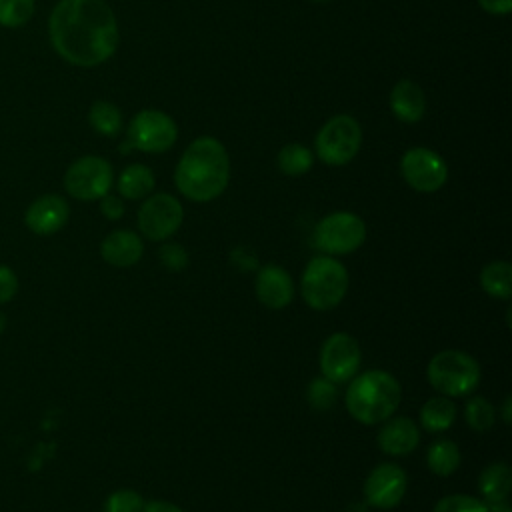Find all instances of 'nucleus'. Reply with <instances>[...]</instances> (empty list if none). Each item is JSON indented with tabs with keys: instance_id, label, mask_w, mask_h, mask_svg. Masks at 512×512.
<instances>
[{
	"instance_id": "1",
	"label": "nucleus",
	"mask_w": 512,
	"mask_h": 512,
	"mask_svg": "<svg viewBox=\"0 0 512 512\" xmlns=\"http://www.w3.org/2000/svg\"><path fill=\"white\" fill-rule=\"evenodd\" d=\"M54 50L70 64L94 68L118 48V22L104 0H60L48 20Z\"/></svg>"
},
{
	"instance_id": "2",
	"label": "nucleus",
	"mask_w": 512,
	"mask_h": 512,
	"mask_svg": "<svg viewBox=\"0 0 512 512\" xmlns=\"http://www.w3.org/2000/svg\"><path fill=\"white\" fill-rule=\"evenodd\" d=\"M230 180V158L214 136H200L188 144L174 170V184L192 202L218 198Z\"/></svg>"
},
{
	"instance_id": "3",
	"label": "nucleus",
	"mask_w": 512,
	"mask_h": 512,
	"mask_svg": "<svg viewBox=\"0 0 512 512\" xmlns=\"http://www.w3.org/2000/svg\"><path fill=\"white\" fill-rule=\"evenodd\" d=\"M402 400L400 382L386 370H366L350 378L344 402L348 414L360 424H382Z\"/></svg>"
},
{
	"instance_id": "4",
	"label": "nucleus",
	"mask_w": 512,
	"mask_h": 512,
	"mask_svg": "<svg viewBox=\"0 0 512 512\" xmlns=\"http://www.w3.org/2000/svg\"><path fill=\"white\" fill-rule=\"evenodd\" d=\"M348 270L336 256H314L300 276L302 300L318 312L336 308L348 292Z\"/></svg>"
},
{
	"instance_id": "5",
	"label": "nucleus",
	"mask_w": 512,
	"mask_h": 512,
	"mask_svg": "<svg viewBox=\"0 0 512 512\" xmlns=\"http://www.w3.org/2000/svg\"><path fill=\"white\" fill-rule=\"evenodd\" d=\"M426 378L436 392L456 398L472 394L480 384L482 372L474 356L462 350H442L430 358Z\"/></svg>"
},
{
	"instance_id": "6",
	"label": "nucleus",
	"mask_w": 512,
	"mask_h": 512,
	"mask_svg": "<svg viewBox=\"0 0 512 512\" xmlns=\"http://www.w3.org/2000/svg\"><path fill=\"white\" fill-rule=\"evenodd\" d=\"M362 146V128L350 114L332 116L316 134V156L328 166H344L352 162Z\"/></svg>"
},
{
	"instance_id": "7",
	"label": "nucleus",
	"mask_w": 512,
	"mask_h": 512,
	"mask_svg": "<svg viewBox=\"0 0 512 512\" xmlns=\"http://www.w3.org/2000/svg\"><path fill=\"white\" fill-rule=\"evenodd\" d=\"M366 240V224L354 212L326 214L314 230L316 246L328 256H344L358 250Z\"/></svg>"
},
{
	"instance_id": "8",
	"label": "nucleus",
	"mask_w": 512,
	"mask_h": 512,
	"mask_svg": "<svg viewBox=\"0 0 512 512\" xmlns=\"http://www.w3.org/2000/svg\"><path fill=\"white\" fill-rule=\"evenodd\" d=\"M178 126L172 116L156 108L136 112L128 124V144L132 150L160 154L176 144Z\"/></svg>"
},
{
	"instance_id": "9",
	"label": "nucleus",
	"mask_w": 512,
	"mask_h": 512,
	"mask_svg": "<svg viewBox=\"0 0 512 512\" xmlns=\"http://www.w3.org/2000/svg\"><path fill=\"white\" fill-rule=\"evenodd\" d=\"M114 172L108 160L100 156H82L74 160L64 174L66 192L84 202L100 200L112 188Z\"/></svg>"
},
{
	"instance_id": "10",
	"label": "nucleus",
	"mask_w": 512,
	"mask_h": 512,
	"mask_svg": "<svg viewBox=\"0 0 512 512\" xmlns=\"http://www.w3.org/2000/svg\"><path fill=\"white\" fill-rule=\"evenodd\" d=\"M184 220V208L176 196L158 192L144 198L138 208V230L152 242L168 240L176 234Z\"/></svg>"
},
{
	"instance_id": "11",
	"label": "nucleus",
	"mask_w": 512,
	"mask_h": 512,
	"mask_svg": "<svg viewBox=\"0 0 512 512\" xmlns=\"http://www.w3.org/2000/svg\"><path fill=\"white\" fill-rule=\"evenodd\" d=\"M400 172L412 190L424 194L440 190L448 180V166L444 158L424 146H414L404 152Z\"/></svg>"
},
{
	"instance_id": "12",
	"label": "nucleus",
	"mask_w": 512,
	"mask_h": 512,
	"mask_svg": "<svg viewBox=\"0 0 512 512\" xmlns=\"http://www.w3.org/2000/svg\"><path fill=\"white\" fill-rule=\"evenodd\" d=\"M362 362V352L354 336L346 332L330 334L324 344L320 346V372L324 378L332 380L334 384L348 382L358 374Z\"/></svg>"
},
{
	"instance_id": "13",
	"label": "nucleus",
	"mask_w": 512,
	"mask_h": 512,
	"mask_svg": "<svg viewBox=\"0 0 512 512\" xmlns=\"http://www.w3.org/2000/svg\"><path fill=\"white\" fill-rule=\"evenodd\" d=\"M406 488V472L394 462H382L364 480V502L378 510H390L402 502Z\"/></svg>"
},
{
	"instance_id": "14",
	"label": "nucleus",
	"mask_w": 512,
	"mask_h": 512,
	"mask_svg": "<svg viewBox=\"0 0 512 512\" xmlns=\"http://www.w3.org/2000/svg\"><path fill=\"white\" fill-rule=\"evenodd\" d=\"M70 218L68 202L58 194L38 196L24 214V224L38 236H52L66 226Z\"/></svg>"
},
{
	"instance_id": "15",
	"label": "nucleus",
	"mask_w": 512,
	"mask_h": 512,
	"mask_svg": "<svg viewBox=\"0 0 512 512\" xmlns=\"http://www.w3.org/2000/svg\"><path fill=\"white\" fill-rule=\"evenodd\" d=\"M254 290L256 298L270 310H282L294 298L292 276L278 264H266L258 270Z\"/></svg>"
},
{
	"instance_id": "16",
	"label": "nucleus",
	"mask_w": 512,
	"mask_h": 512,
	"mask_svg": "<svg viewBox=\"0 0 512 512\" xmlns=\"http://www.w3.org/2000/svg\"><path fill=\"white\" fill-rule=\"evenodd\" d=\"M376 442L378 448L388 456H406L416 450L420 442V430L412 418L390 416L380 426Z\"/></svg>"
},
{
	"instance_id": "17",
	"label": "nucleus",
	"mask_w": 512,
	"mask_h": 512,
	"mask_svg": "<svg viewBox=\"0 0 512 512\" xmlns=\"http://www.w3.org/2000/svg\"><path fill=\"white\" fill-rule=\"evenodd\" d=\"M144 254V242L140 234L132 230H114L100 244V256L114 268H130Z\"/></svg>"
},
{
	"instance_id": "18",
	"label": "nucleus",
	"mask_w": 512,
	"mask_h": 512,
	"mask_svg": "<svg viewBox=\"0 0 512 512\" xmlns=\"http://www.w3.org/2000/svg\"><path fill=\"white\" fill-rule=\"evenodd\" d=\"M390 110L404 124L422 120L426 112V96L422 88L408 78L398 80L390 90Z\"/></svg>"
},
{
	"instance_id": "19",
	"label": "nucleus",
	"mask_w": 512,
	"mask_h": 512,
	"mask_svg": "<svg viewBox=\"0 0 512 512\" xmlns=\"http://www.w3.org/2000/svg\"><path fill=\"white\" fill-rule=\"evenodd\" d=\"M510 488H512V470L506 462H494L486 466L478 478V490L482 494V500L488 506L508 502Z\"/></svg>"
},
{
	"instance_id": "20",
	"label": "nucleus",
	"mask_w": 512,
	"mask_h": 512,
	"mask_svg": "<svg viewBox=\"0 0 512 512\" xmlns=\"http://www.w3.org/2000/svg\"><path fill=\"white\" fill-rule=\"evenodd\" d=\"M154 186H156L154 172L144 164L126 166L116 182L120 196L128 198V200H142V198L150 196Z\"/></svg>"
},
{
	"instance_id": "21",
	"label": "nucleus",
	"mask_w": 512,
	"mask_h": 512,
	"mask_svg": "<svg viewBox=\"0 0 512 512\" xmlns=\"http://www.w3.org/2000/svg\"><path fill=\"white\" fill-rule=\"evenodd\" d=\"M456 420V404L448 396H432L420 408V424L428 432H444Z\"/></svg>"
},
{
	"instance_id": "22",
	"label": "nucleus",
	"mask_w": 512,
	"mask_h": 512,
	"mask_svg": "<svg viewBox=\"0 0 512 512\" xmlns=\"http://www.w3.org/2000/svg\"><path fill=\"white\" fill-rule=\"evenodd\" d=\"M482 290L498 300H510L512 296V266L506 260L488 262L480 270Z\"/></svg>"
},
{
	"instance_id": "23",
	"label": "nucleus",
	"mask_w": 512,
	"mask_h": 512,
	"mask_svg": "<svg viewBox=\"0 0 512 512\" xmlns=\"http://www.w3.org/2000/svg\"><path fill=\"white\" fill-rule=\"evenodd\" d=\"M460 448L448 438H438L428 446L426 464L436 476H452L460 466Z\"/></svg>"
},
{
	"instance_id": "24",
	"label": "nucleus",
	"mask_w": 512,
	"mask_h": 512,
	"mask_svg": "<svg viewBox=\"0 0 512 512\" xmlns=\"http://www.w3.org/2000/svg\"><path fill=\"white\" fill-rule=\"evenodd\" d=\"M278 168L282 174L286 176H302L306 174L312 164H314V154L310 148L298 144V142H290L286 146L280 148L278 152Z\"/></svg>"
},
{
	"instance_id": "25",
	"label": "nucleus",
	"mask_w": 512,
	"mask_h": 512,
	"mask_svg": "<svg viewBox=\"0 0 512 512\" xmlns=\"http://www.w3.org/2000/svg\"><path fill=\"white\" fill-rule=\"evenodd\" d=\"M88 120H90V126L102 136H116L122 128L120 108L112 102H106V100H96L90 106Z\"/></svg>"
},
{
	"instance_id": "26",
	"label": "nucleus",
	"mask_w": 512,
	"mask_h": 512,
	"mask_svg": "<svg viewBox=\"0 0 512 512\" xmlns=\"http://www.w3.org/2000/svg\"><path fill=\"white\" fill-rule=\"evenodd\" d=\"M464 418L472 430L486 432L494 426L496 410H494L492 402L486 400L484 396H472L464 406Z\"/></svg>"
},
{
	"instance_id": "27",
	"label": "nucleus",
	"mask_w": 512,
	"mask_h": 512,
	"mask_svg": "<svg viewBox=\"0 0 512 512\" xmlns=\"http://www.w3.org/2000/svg\"><path fill=\"white\" fill-rule=\"evenodd\" d=\"M34 14V0H0V24L18 28Z\"/></svg>"
},
{
	"instance_id": "28",
	"label": "nucleus",
	"mask_w": 512,
	"mask_h": 512,
	"mask_svg": "<svg viewBox=\"0 0 512 512\" xmlns=\"http://www.w3.org/2000/svg\"><path fill=\"white\" fill-rule=\"evenodd\" d=\"M306 400L314 410H328L336 402V384L324 376L314 378L306 388Z\"/></svg>"
},
{
	"instance_id": "29",
	"label": "nucleus",
	"mask_w": 512,
	"mask_h": 512,
	"mask_svg": "<svg viewBox=\"0 0 512 512\" xmlns=\"http://www.w3.org/2000/svg\"><path fill=\"white\" fill-rule=\"evenodd\" d=\"M432 512H488V504L470 494H448L434 504Z\"/></svg>"
},
{
	"instance_id": "30",
	"label": "nucleus",
	"mask_w": 512,
	"mask_h": 512,
	"mask_svg": "<svg viewBox=\"0 0 512 512\" xmlns=\"http://www.w3.org/2000/svg\"><path fill=\"white\" fill-rule=\"evenodd\" d=\"M144 504L146 502H144L140 492L130 490V488H122V490H116V492L106 496L102 510L104 512H142Z\"/></svg>"
},
{
	"instance_id": "31",
	"label": "nucleus",
	"mask_w": 512,
	"mask_h": 512,
	"mask_svg": "<svg viewBox=\"0 0 512 512\" xmlns=\"http://www.w3.org/2000/svg\"><path fill=\"white\" fill-rule=\"evenodd\" d=\"M158 258H160L162 266L172 270V272H180V270H184L188 266V252L178 242H168V244L160 246Z\"/></svg>"
},
{
	"instance_id": "32",
	"label": "nucleus",
	"mask_w": 512,
	"mask_h": 512,
	"mask_svg": "<svg viewBox=\"0 0 512 512\" xmlns=\"http://www.w3.org/2000/svg\"><path fill=\"white\" fill-rule=\"evenodd\" d=\"M18 292V276L16 272L6 266V264H0V306L10 302Z\"/></svg>"
},
{
	"instance_id": "33",
	"label": "nucleus",
	"mask_w": 512,
	"mask_h": 512,
	"mask_svg": "<svg viewBox=\"0 0 512 512\" xmlns=\"http://www.w3.org/2000/svg\"><path fill=\"white\" fill-rule=\"evenodd\" d=\"M100 212L108 218V220H118L124 216V202L120 196L114 194H106L100 198Z\"/></svg>"
},
{
	"instance_id": "34",
	"label": "nucleus",
	"mask_w": 512,
	"mask_h": 512,
	"mask_svg": "<svg viewBox=\"0 0 512 512\" xmlns=\"http://www.w3.org/2000/svg\"><path fill=\"white\" fill-rule=\"evenodd\" d=\"M478 4L494 16H506L512 10V0H478Z\"/></svg>"
},
{
	"instance_id": "35",
	"label": "nucleus",
	"mask_w": 512,
	"mask_h": 512,
	"mask_svg": "<svg viewBox=\"0 0 512 512\" xmlns=\"http://www.w3.org/2000/svg\"><path fill=\"white\" fill-rule=\"evenodd\" d=\"M142 512H184V510L166 500H152V502L144 504Z\"/></svg>"
},
{
	"instance_id": "36",
	"label": "nucleus",
	"mask_w": 512,
	"mask_h": 512,
	"mask_svg": "<svg viewBox=\"0 0 512 512\" xmlns=\"http://www.w3.org/2000/svg\"><path fill=\"white\" fill-rule=\"evenodd\" d=\"M510 410H512V398L506 396L504 402H502V420H504V424H510V420H512Z\"/></svg>"
},
{
	"instance_id": "37",
	"label": "nucleus",
	"mask_w": 512,
	"mask_h": 512,
	"mask_svg": "<svg viewBox=\"0 0 512 512\" xmlns=\"http://www.w3.org/2000/svg\"><path fill=\"white\" fill-rule=\"evenodd\" d=\"M488 512H510V506H508V502L490 504V506H488Z\"/></svg>"
},
{
	"instance_id": "38",
	"label": "nucleus",
	"mask_w": 512,
	"mask_h": 512,
	"mask_svg": "<svg viewBox=\"0 0 512 512\" xmlns=\"http://www.w3.org/2000/svg\"><path fill=\"white\" fill-rule=\"evenodd\" d=\"M6 322H8V320H6V314L0 310V334L6 330Z\"/></svg>"
},
{
	"instance_id": "39",
	"label": "nucleus",
	"mask_w": 512,
	"mask_h": 512,
	"mask_svg": "<svg viewBox=\"0 0 512 512\" xmlns=\"http://www.w3.org/2000/svg\"><path fill=\"white\" fill-rule=\"evenodd\" d=\"M310 2H330V0H310Z\"/></svg>"
}]
</instances>
